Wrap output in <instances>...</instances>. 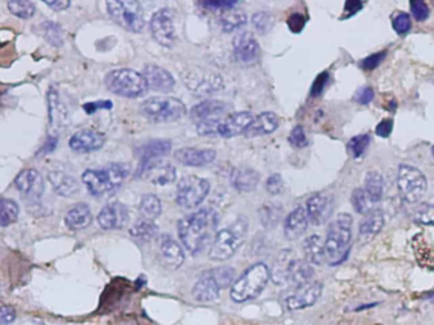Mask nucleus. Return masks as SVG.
Returning <instances> with one entry per match:
<instances>
[{"instance_id": "nucleus-1", "label": "nucleus", "mask_w": 434, "mask_h": 325, "mask_svg": "<svg viewBox=\"0 0 434 325\" xmlns=\"http://www.w3.org/2000/svg\"><path fill=\"white\" fill-rule=\"evenodd\" d=\"M219 222L214 208H205L197 212L187 215L178 222V235L183 247L191 254H197L210 241Z\"/></svg>"}, {"instance_id": "nucleus-38", "label": "nucleus", "mask_w": 434, "mask_h": 325, "mask_svg": "<svg viewBox=\"0 0 434 325\" xmlns=\"http://www.w3.org/2000/svg\"><path fill=\"white\" fill-rule=\"evenodd\" d=\"M246 20H248V18H246L245 13L243 11L231 8V9H227V11L221 13V28H222L224 32H234L235 30L244 26Z\"/></svg>"}, {"instance_id": "nucleus-22", "label": "nucleus", "mask_w": 434, "mask_h": 325, "mask_svg": "<svg viewBox=\"0 0 434 325\" xmlns=\"http://www.w3.org/2000/svg\"><path fill=\"white\" fill-rule=\"evenodd\" d=\"M174 158L186 167L200 168L214 162L216 159V150L181 148L175 151Z\"/></svg>"}, {"instance_id": "nucleus-16", "label": "nucleus", "mask_w": 434, "mask_h": 325, "mask_svg": "<svg viewBox=\"0 0 434 325\" xmlns=\"http://www.w3.org/2000/svg\"><path fill=\"white\" fill-rule=\"evenodd\" d=\"M334 211V196L331 193H317L309 198L306 214L309 222L315 227L324 225L331 219Z\"/></svg>"}, {"instance_id": "nucleus-21", "label": "nucleus", "mask_w": 434, "mask_h": 325, "mask_svg": "<svg viewBox=\"0 0 434 325\" xmlns=\"http://www.w3.org/2000/svg\"><path fill=\"white\" fill-rule=\"evenodd\" d=\"M106 136L102 132L96 130H80L75 132L70 140V149L77 153H91L103 148Z\"/></svg>"}, {"instance_id": "nucleus-58", "label": "nucleus", "mask_w": 434, "mask_h": 325, "mask_svg": "<svg viewBox=\"0 0 434 325\" xmlns=\"http://www.w3.org/2000/svg\"><path fill=\"white\" fill-rule=\"evenodd\" d=\"M17 317V312L12 306H0V325H9L13 323Z\"/></svg>"}, {"instance_id": "nucleus-45", "label": "nucleus", "mask_w": 434, "mask_h": 325, "mask_svg": "<svg viewBox=\"0 0 434 325\" xmlns=\"http://www.w3.org/2000/svg\"><path fill=\"white\" fill-rule=\"evenodd\" d=\"M252 25L260 34H266L272 30L273 25H274V18H273L272 14L267 13V12H258V13L253 14Z\"/></svg>"}, {"instance_id": "nucleus-55", "label": "nucleus", "mask_w": 434, "mask_h": 325, "mask_svg": "<svg viewBox=\"0 0 434 325\" xmlns=\"http://www.w3.org/2000/svg\"><path fill=\"white\" fill-rule=\"evenodd\" d=\"M328 82H329V74L326 72H321L318 78L315 79V82H314V84H312V97H318V96H320V94L323 93V91H324L326 84H328Z\"/></svg>"}, {"instance_id": "nucleus-8", "label": "nucleus", "mask_w": 434, "mask_h": 325, "mask_svg": "<svg viewBox=\"0 0 434 325\" xmlns=\"http://www.w3.org/2000/svg\"><path fill=\"white\" fill-rule=\"evenodd\" d=\"M184 85L198 97H208L224 88L220 74L201 66H189L181 72Z\"/></svg>"}, {"instance_id": "nucleus-23", "label": "nucleus", "mask_w": 434, "mask_h": 325, "mask_svg": "<svg viewBox=\"0 0 434 325\" xmlns=\"http://www.w3.org/2000/svg\"><path fill=\"white\" fill-rule=\"evenodd\" d=\"M143 78L148 83L150 89L156 91H169L174 88L175 80L172 74L162 66L149 65L143 68Z\"/></svg>"}, {"instance_id": "nucleus-4", "label": "nucleus", "mask_w": 434, "mask_h": 325, "mask_svg": "<svg viewBox=\"0 0 434 325\" xmlns=\"http://www.w3.org/2000/svg\"><path fill=\"white\" fill-rule=\"evenodd\" d=\"M248 230L249 222L244 216H240L229 228L217 231L208 252L210 260L215 262L230 260L245 241Z\"/></svg>"}, {"instance_id": "nucleus-13", "label": "nucleus", "mask_w": 434, "mask_h": 325, "mask_svg": "<svg viewBox=\"0 0 434 325\" xmlns=\"http://www.w3.org/2000/svg\"><path fill=\"white\" fill-rule=\"evenodd\" d=\"M150 32L153 39H155L162 47H172L175 42L174 23L173 14L170 9H160L153 14L150 20Z\"/></svg>"}, {"instance_id": "nucleus-36", "label": "nucleus", "mask_w": 434, "mask_h": 325, "mask_svg": "<svg viewBox=\"0 0 434 325\" xmlns=\"http://www.w3.org/2000/svg\"><path fill=\"white\" fill-rule=\"evenodd\" d=\"M283 208L276 202H267L260 210V222L267 229H272L281 222Z\"/></svg>"}, {"instance_id": "nucleus-40", "label": "nucleus", "mask_w": 434, "mask_h": 325, "mask_svg": "<svg viewBox=\"0 0 434 325\" xmlns=\"http://www.w3.org/2000/svg\"><path fill=\"white\" fill-rule=\"evenodd\" d=\"M20 217V206L12 198L0 197V227L12 225Z\"/></svg>"}, {"instance_id": "nucleus-63", "label": "nucleus", "mask_w": 434, "mask_h": 325, "mask_svg": "<svg viewBox=\"0 0 434 325\" xmlns=\"http://www.w3.org/2000/svg\"><path fill=\"white\" fill-rule=\"evenodd\" d=\"M432 154H433V156H434V146H433V149H432Z\"/></svg>"}, {"instance_id": "nucleus-30", "label": "nucleus", "mask_w": 434, "mask_h": 325, "mask_svg": "<svg viewBox=\"0 0 434 325\" xmlns=\"http://www.w3.org/2000/svg\"><path fill=\"white\" fill-rule=\"evenodd\" d=\"M49 181L51 183L52 189L63 197H70L78 193L79 183L74 177L68 174L61 170H51L47 174Z\"/></svg>"}, {"instance_id": "nucleus-50", "label": "nucleus", "mask_w": 434, "mask_h": 325, "mask_svg": "<svg viewBox=\"0 0 434 325\" xmlns=\"http://www.w3.org/2000/svg\"><path fill=\"white\" fill-rule=\"evenodd\" d=\"M266 189L269 195H281L282 191H283V179H282V176L279 174V173H274V174L269 177L267 179Z\"/></svg>"}, {"instance_id": "nucleus-41", "label": "nucleus", "mask_w": 434, "mask_h": 325, "mask_svg": "<svg viewBox=\"0 0 434 325\" xmlns=\"http://www.w3.org/2000/svg\"><path fill=\"white\" fill-rule=\"evenodd\" d=\"M39 30H41L42 37L50 45L55 46V47H61V46L64 45V39H65V37H64V30L56 22L46 20L39 26Z\"/></svg>"}, {"instance_id": "nucleus-60", "label": "nucleus", "mask_w": 434, "mask_h": 325, "mask_svg": "<svg viewBox=\"0 0 434 325\" xmlns=\"http://www.w3.org/2000/svg\"><path fill=\"white\" fill-rule=\"evenodd\" d=\"M45 4L47 7L53 9L55 12L66 11L68 8L72 6V3H70V1H68V0H53V1H45Z\"/></svg>"}, {"instance_id": "nucleus-28", "label": "nucleus", "mask_w": 434, "mask_h": 325, "mask_svg": "<svg viewBox=\"0 0 434 325\" xmlns=\"http://www.w3.org/2000/svg\"><path fill=\"white\" fill-rule=\"evenodd\" d=\"M221 288L210 272H205L192 288L193 299L200 302H211L219 298Z\"/></svg>"}, {"instance_id": "nucleus-54", "label": "nucleus", "mask_w": 434, "mask_h": 325, "mask_svg": "<svg viewBox=\"0 0 434 325\" xmlns=\"http://www.w3.org/2000/svg\"><path fill=\"white\" fill-rule=\"evenodd\" d=\"M305 25H306V18H305L302 14H291L288 17V20H287V26L293 33L301 32L304 30Z\"/></svg>"}, {"instance_id": "nucleus-24", "label": "nucleus", "mask_w": 434, "mask_h": 325, "mask_svg": "<svg viewBox=\"0 0 434 325\" xmlns=\"http://www.w3.org/2000/svg\"><path fill=\"white\" fill-rule=\"evenodd\" d=\"M230 110V106L216 99H208L205 102L196 104L195 107L189 112V117L193 120L196 124L211 120V118H222L224 115Z\"/></svg>"}, {"instance_id": "nucleus-26", "label": "nucleus", "mask_w": 434, "mask_h": 325, "mask_svg": "<svg viewBox=\"0 0 434 325\" xmlns=\"http://www.w3.org/2000/svg\"><path fill=\"white\" fill-rule=\"evenodd\" d=\"M307 227H309V217L306 214V210L304 208H295L286 217L285 224H283L286 239L296 241L304 234Z\"/></svg>"}, {"instance_id": "nucleus-44", "label": "nucleus", "mask_w": 434, "mask_h": 325, "mask_svg": "<svg viewBox=\"0 0 434 325\" xmlns=\"http://www.w3.org/2000/svg\"><path fill=\"white\" fill-rule=\"evenodd\" d=\"M208 272L214 277V280L216 281V283L219 285L221 290L230 286L233 283L234 277H235V271H234L231 267H216V268L210 269Z\"/></svg>"}, {"instance_id": "nucleus-31", "label": "nucleus", "mask_w": 434, "mask_h": 325, "mask_svg": "<svg viewBox=\"0 0 434 325\" xmlns=\"http://www.w3.org/2000/svg\"><path fill=\"white\" fill-rule=\"evenodd\" d=\"M93 216L91 210L87 203L80 202L68 211L65 216V224L68 228L74 231L84 230L91 224Z\"/></svg>"}, {"instance_id": "nucleus-49", "label": "nucleus", "mask_w": 434, "mask_h": 325, "mask_svg": "<svg viewBox=\"0 0 434 325\" xmlns=\"http://www.w3.org/2000/svg\"><path fill=\"white\" fill-rule=\"evenodd\" d=\"M201 6L203 8H206L211 12H225L227 9H231L238 6V1H229V0H214V1H203L201 3Z\"/></svg>"}, {"instance_id": "nucleus-59", "label": "nucleus", "mask_w": 434, "mask_h": 325, "mask_svg": "<svg viewBox=\"0 0 434 325\" xmlns=\"http://www.w3.org/2000/svg\"><path fill=\"white\" fill-rule=\"evenodd\" d=\"M394 129V122L391 118L383 120L380 124L377 125L376 134L378 136L389 137Z\"/></svg>"}, {"instance_id": "nucleus-3", "label": "nucleus", "mask_w": 434, "mask_h": 325, "mask_svg": "<svg viewBox=\"0 0 434 325\" xmlns=\"http://www.w3.org/2000/svg\"><path fill=\"white\" fill-rule=\"evenodd\" d=\"M352 222L350 214H339L331 222L324 241L325 260L331 266H338L343 262L350 250L352 239Z\"/></svg>"}, {"instance_id": "nucleus-53", "label": "nucleus", "mask_w": 434, "mask_h": 325, "mask_svg": "<svg viewBox=\"0 0 434 325\" xmlns=\"http://www.w3.org/2000/svg\"><path fill=\"white\" fill-rule=\"evenodd\" d=\"M386 58V52L381 51L377 52V53H374V55H371L369 58H366V59L362 61V68L364 70H374V69H376L377 66L380 65L381 63H383V60Z\"/></svg>"}, {"instance_id": "nucleus-20", "label": "nucleus", "mask_w": 434, "mask_h": 325, "mask_svg": "<svg viewBox=\"0 0 434 325\" xmlns=\"http://www.w3.org/2000/svg\"><path fill=\"white\" fill-rule=\"evenodd\" d=\"M253 115L250 112L240 111L229 113L225 117L220 120L217 135L225 139L238 136L240 134H244L248 126L252 124Z\"/></svg>"}, {"instance_id": "nucleus-57", "label": "nucleus", "mask_w": 434, "mask_h": 325, "mask_svg": "<svg viewBox=\"0 0 434 325\" xmlns=\"http://www.w3.org/2000/svg\"><path fill=\"white\" fill-rule=\"evenodd\" d=\"M375 97V91L371 88V87H363L361 89H358V91L355 96V101L357 103L359 104H369L374 101Z\"/></svg>"}, {"instance_id": "nucleus-19", "label": "nucleus", "mask_w": 434, "mask_h": 325, "mask_svg": "<svg viewBox=\"0 0 434 325\" xmlns=\"http://www.w3.org/2000/svg\"><path fill=\"white\" fill-rule=\"evenodd\" d=\"M234 56L240 64L252 65L260 58V46L253 34L241 32L234 39Z\"/></svg>"}, {"instance_id": "nucleus-46", "label": "nucleus", "mask_w": 434, "mask_h": 325, "mask_svg": "<svg viewBox=\"0 0 434 325\" xmlns=\"http://www.w3.org/2000/svg\"><path fill=\"white\" fill-rule=\"evenodd\" d=\"M413 217L421 225H434V205L421 203L415 208Z\"/></svg>"}, {"instance_id": "nucleus-37", "label": "nucleus", "mask_w": 434, "mask_h": 325, "mask_svg": "<svg viewBox=\"0 0 434 325\" xmlns=\"http://www.w3.org/2000/svg\"><path fill=\"white\" fill-rule=\"evenodd\" d=\"M364 191L372 203L381 201L383 196V178L378 172H369L364 178Z\"/></svg>"}, {"instance_id": "nucleus-42", "label": "nucleus", "mask_w": 434, "mask_h": 325, "mask_svg": "<svg viewBox=\"0 0 434 325\" xmlns=\"http://www.w3.org/2000/svg\"><path fill=\"white\" fill-rule=\"evenodd\" d=\"M352 206L356 210L357 214L366 215L369 214L371 211L375 210V203L369 200V196L366 193V191L363 189H356L352 193L350 197Z\"/></svg>"}, {"instance_id": "nucleus-33", "label": "nucleus", "mask_w": 434, "mask_h": 325, "mask_svg": "<svg viewBox=\"0 0 434 325\" xmlns=\"http://www.w3.org/2000/svg\"><path fill=\"white\" fill-rule=\"evenodd\" d=\"M385 225V216L381 210H374L364 216L359 224V235L363 239H371L376 236Z\"/></svg>"}, {"instance_id": "nucleus-5", "label": "nucleus", "mask_w": 434, "mask_h": 325, "mask_svg": "<svg viewBox=\"0 0 434 325\" xmlns=\"http://www.w3.org/2000/svg\"><path fill=\"white\" fill-rule=\"evenodd\" d=\"M269 279L271 271L266 263H255L234 282L230 296L235 302L255 299L266 288Z\"/></svg>"}, {"instance_id": "nucleus-17", "label": "nucleus", "mask_w": 434, "mask_h": 325, "mask_svg": "<svg viewBox=\"0 0 434 325\" xmlns=\"http://www.w3.org/2000/svg\"><path fill=\"white\" fill-rule=\"evenodd\" d=\"M97 222L103 230L123 229L130 222L129 210L121 202H110L99 211Z\"/></svg>"}, {"instance_id": "nucleus-15", "label": "nucleus", "mask_w": 434, "mask_h": 325, "mask_svg": "<svg viewBox=\"0 0 434 325\" xmlns=\"http://www.w3.org/2000/svg\"><path fill=\"white\" fill-rule=\"evenodd\" d=\"M14 186L23 195V197H26L30 201H39L45 192L44 178L39 174V170H33V168L20 172L14 179Z\"/></svg>"}, {"instance_id": "nucleus-47", "label": "nucleus", "mask_w": 434, "mask_h": 325, "mask_svg": "<svg viewBox=\"0 0 434 325\" xmlns=\"http://www.w3.org/2000/svg\"><path fill=\"white\" fill-rule=\"evenodd\" d=\"M369 135L367 134H363V135H358V136L352 137L348 143V151H350V155L353 158H359L364 154V151L369 148Z\"/></svg>"}, {"instance_id": "nucleus-32", "label": "nucleus", "mask_w": 434, "mask_h": 325, "mask_svg": "<svg viewBox=\"0 0 434 325\" xmlns=\"http://www.w3.org/2000/svg\"><path fill=\"white\" fill-rule=\"evenodd\" d=\"M47 103H49V121L50 126L53 130H58L61 126L66 124V108L64 104L61 103L58 93L55 88H50L47 93Z\"/></svg>"}, {"instance_id": "nucleus-35", "label": "nucleus", "mask_w": 434, "mask_h": 325, "mask_svg": "<svg viewBox=\"0 0 434 325\" xmlns=\"http://www.w3.org/2000/svg\"><path fill=\"white\" fill-rule=\"evenodd\" d=\"M139 211L143 219L154 222L162 214V201L158 196L146 193L141 197Z\"/></svg>"}, {"instance_id": "nucleus-61", "label": "nucleus", "mask_w": 434, "mask_h": 325, "mask_svg": "<svg viewBox=\"0 0 434 325\" xmlns=\"http://www.w3.org/2000/svg\"><path fill=\"white\" fill-rule=\"evenodd\" d=\"M362 6L361 1H347L344 6V13H345L344 18H348L350 15L356 14L358 11H361Z\"/></svg>"}, {"instance_id": "nucleus-34", "label": "nucleus", "mask_w": 434, "mask_h": 325, "mask_svg": "<svg viewBox=\"0 0 434 325\" xmlns=\"http://www.w3.org/2000/svg\"><path fill=\"white\" fill-rule=\"evenodd\" d=\"M304 254L306 262L321 266L325 260L324 243L319 235H312L304 241Z\"/></svg>"}, {"instance_id": "nucleus-39", "label": "nucleus", "mask_w": 434, "mask_h": 325, "mask_svg": "<svg viewBox=\"0 0 434 325\" xmlns=\"http://www.w3.org/2000/svg\"><path fill=\"white\" fill-rule=\"evenodd\" d=\"M130 234L132 238H135L137 241H150L155 239L158 236L159 228L156 227L154 222L141 219L131 227Z\"/></svg>"}, {"instance_id": "nucleus-14", "label": "nucleus", "mask_w": 434, "mask_h": 325, "mask_svg": "<svg viewBox=\"0 0 434 325\" xmlns=\"http://www.w3.org/2000/svg\"><path fill=\"white\" fill-rule=\"evenodd\" d=\"M158 253L162 266L173 271L181 268L186 258L181 244L170 235H160L158 238Z\"/></svg>"}, {"instance_id": "nucleus-18", "label": "nucleus", "mask_w": 434, "mask_h": 325, "mask_svg": "<svg viewBox=\"0 0 434 325\" xmlns=\"http://www.w3.org/2000/svg\"><path fill=\"white\" fill-rule=\"evenodd\" d=\"M323 283L310 282L305 286L296 287L293 293L286 299V307L288 310H301L314 305L321 296Z\"/></svg>"}, {"instance_id": "nucleus-51", "label": "nucleus", "mask_w": 434, "mask_h": 325, "mask_svg": "<svg viewBox=\"0 0 434 325\" xmlns=\"http://www.w3.org/2000/svg\"><path fill=\"white\" fill-rule=\"evenodd\" d=\"M410 9H411V13L414 15L415 20L418 22H424L429 15V8L421 0H413L410 3Z\"/></svg>"}, {"instance_id": "nucleus-48", "label": "nucleus", "mask_w": 434, "mask_h": 325, "mask_svg": "<svg viewBox=\"0 0 434 325\" xmlns=\"http://www.w3.org/2000/svg\"><path fill=\"white\" fill-rule=\"evenodd\" d=\"M288 143L296 149H302L309 145V139L306 136L302 126H296L292 129L291 134L288 136Z\"/></svg>"}, {"instance_id": "nucleus-27", "label": "nucleus", "mask_w": 434, "mask_h": 325, "mask_svg": "<svg viewBox=\"0 0 434 325\" xmlns=\"http://www.w3.org/2000/svg\"><path fill=\"white\" fill-rule=\"evenodd\" d=\"M260 181V173L250 167H238L231 172V184L241 193L253 192Z\"/></svg>"}, {"instance_id": "nucleus-56", "label": "nucleus", "mask_w": 434, "mask_h": 325, "mask_svg": "<svg viewBox=\"0 0 434 325\" xmlns=\"http://www.w3.org/2000/svg\"><path fill=\"white\" fill-rule=\"evenodd\" d=\"M112 107H113V104L110 101H96V102H88L83 106L84 111L88 115H93L99 110H112Z\"/></svg>"}, {"instance_id": "nucleus-62", "label": "nucleus", "mask_w": 434, "mask_h": 325, "mask_svg": "<svg viewBox=\"0 0 434 325\" xmlns=\"http://www.w3.org/2000/svg\"><path fill=\"white\" fill-rule=\"evenodd\" d=\"M56 145H58V136H49L47 141L44 144L42 149H41V151H39V154L44 155V154L51 153V151H53V149L56 148Z\"/></svg>"}, {"instance_id": "nucleus-12", "label": "nucleus", "mask_w": 434, "mask_h": 325, "mask_svg": "<svg viewBox=\"0 0 434 325\" xmlns=\"http://www.w3.org/2000/svg\"><path fill=\"white\" fill-rule=\"evenodd\" d=\"M137 177L155 186H167L174 183L177 179V170L174 165L169 162H164L162 159H156L151 162L139 164Z\"/></svg>"}, {"instance_id": "nucleus-7", "label": "nucleus", "mask_w": 434, "mask_h": 325, "mask_svg": "<svg viewBox=\"0 0 434 325\" xmlns=\"http://www.w3.org/2000/svg\"><path fill=\"white\" fill-rule=\"evenodd\" d=\"M140 113L154 124H167L181 120L187 113V108L178 98L159 96L146 99L140 106Z\"/></svg>"}, {"instance_id": "nucleus-52", "label": "nucleus", "mask_w": 434, "mask_h": 325, "mask_svg": "<svg viewBox=\"0 0 434 325\" xmlns=\"http://www.w3.org/2000/svg\"><path fill=\"white\" fill-rule=\"evenodd\" d=\"M392 27H394L396 33H399V34L409 32V30L411 28V20H410L409 14H397L395 18H394V22H392Z\"/></svg>"}, {"instance_id": "nucleus-29", "label": "nucleus", "mask_w": 434, "mask_h": 325, "mask_svg": "<svg viewBox=\"0 0 434 325\" xmlns=\"http://www.w3.org/2000/svg\"><path fill=\"white\" fill-rule=\"evenodd\" d=\"M172 150V143L169 140H151L149 143L143 144L136 149L135 155L139 158L140 162H151L156 159H162V156L168 155Z\"/></svg>"}, {"instance_id": "nucleus-10", "label": "nucleus", "mask_w": 434, "mask_h": 325, "mask_svg": "<svg viewBox=\"0 0 434 325\" xmlns=\"http://www.w3.org/2000/svg\"><path fill=\"white\" fill-rule=\"evenodd\" d=\"M397 187L402 200L409 203H416L421 201L427 192V178L418 168L409 164H402L397 173Z\"/></svg>"}, {"instance_id": "nucleus-25", "label": "nucleus", "mask_w": 434, "mask_h": 325, "mask_svg": "<svg viewBox=\"0 0 434 325\" xmlns=\"http://www.w3.org/2000/svg\"><path fill=\"white\" fill-rule=\"evenodd\" d=\"M279 125V118L274 112H262L257 117L253 118L252 124L248 126L244 135L246 137L269 135L277 130Z\"/></svg>"}, {"instance_id": "nucleus-6", "label": "nucleus", "mask_w": 434, "mask_h": 325, "mask_svg": "<svg viewBox=\"0 0 434 325\" xmlns=\"http://www.w3.org/2000/svg\"><path fill=\"white\" fill-rule=\"evenodd\" d=\"M106 88L120 97H143L149 87L143 74L132 69H116L108 72L104 78Z\"/></svg>"}, {"instance_id": "nucleus-9", "label": "nucleus", "mask_w": 434, "mask_h": 325, "mask_svg": "<svg viewBox=\"0 0 434 325\" xmlns=\"http://www.w3.org/2000/svg\"><path fill=\"white\" fill-rule=\"evenodd\" d=\"M107 9L110 18L126 31L134 33H140L143 31L145 27V17L143 7L139 1L134 0L108 1Z\"/></svg>"}, {"instance_id": "nucleus-2", "label": "nucleus", "mask_w": 434, "mask_h": 325, "mask_svg": "<svg viewBox=\"0 0 434 325\" xmlns=\"http://www.w3.org/2000/svg\"><path fill=\"white\" fill-rule=\"evenodd\" d=\"M129 174L130 165L125 162H110L103 168L85 170L82 182L91 196L101 197L120 189Z\"/></svg>"}, {"instance_id": "nucleus-11", "label": "nucleus", "mask_w": 434, "mask_h": 325, "mask_svg": "<svg viewBox=\"0 0 434 325\" xmlns=\"http://www.w3.org/2000/svg\"><path fill=\"white\" fill-rule=\"evenodd\" d=\"M210 192V182L198 176H186L177 186L175 201L183 208L200 206Z\"/></svg>"}, {"instance_id": "nucleus-43", "label": "nucleus", "mask_w": 434, "mask_h": 325, "mask_svg": "<svg viewBox=\"0 0 434 325\" xmlns=\"http://www.w3.org/2000/svg\"><path fill=\"white\" fill-rule=\"evenodd\" d=\"M9 12L20 20H30L36 13V6L32 1H9Z\"/></svg>"}]
</instances>
